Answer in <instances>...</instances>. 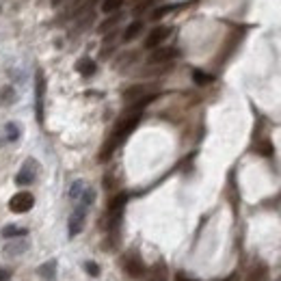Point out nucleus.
<instances>
[{
    "mask_svg": "<svg viewBox=\"0 0 281 281\" xmlns=\"http://www.w3.org/2000/svg\"><path fill=\"white\" fill-rule=\"evenodd\" d=\"M35 205V197L31 193H26V190H22V193H16L11 197V201H9V210L16 214H22V212H28Z\"/></svg>",
    "mask_w": 281,
    "mask_h": 281,
    "instance_id": "f257e3e1",
    "label": "nucleus"
},
{
    "mask_svg": "<svg viewBox=\"0 0 281 281\" xmlns=\"http://www.w3.org/2000/svg\"><path fill=\"white\" fill-rule=\"evenodd\" d=\"M35 178H37V162L33 158H28L26 162L22 164V171L16 175V182L20 186H26V184H33Z\"/></svg>",
    "mask_w": 281,
    "mask_h": 281,
    "instance_id": "f03ea898",
    "label": "nucleus"
},
{
    "mask_svg": "<svg viewBox=\"0 0 281 281\" xmlns=\"http://www.w3.org/2000/svg\"><path fill=\"white\" fill-rule=\"evenodd\" d=\"M43 91H46V78H43V72L39 69L37 78H35V102H37V121H43Z\"/></svg>",
    "mask_w": 281,
    "mask_h": 281,
    "instance_id": "7ed1b4c3",
    "label": "nucleus"
},
{
    "mask_svg": "<svg viewBox=\"0 0 281 281\" xmlns=\"http://www.w3.org/2000/svg\"><path fill=\"white\" fill-rule=\"evenodd\" d=\"M87 210L89 208H84V205H80L78 203V208L74 210V214L69 217V236H76L82 232V227H84V217H87Z\"/></svg>",
    "mask_w": 281,
    "mask_h": 281,
    "instance_id": "20e7f679",
    "label": "nucleus"
},
{
    "mask_svg": "<svg viewBox=\"0 0 281 281\" xmlns=\"http://www.w3.org/2000/svg\"><path fill=\"white\" fill-rule=\"evenodd\" d=\"M169 35H171V28H169V26H156L152 33L147 35V39H145V48H149V50L158 48L160 43L169 37Z\"/></svg>",
    "mask_w": 281,
    "mask_h": 281,
    "instance_id": "39448f33",
    "label": "nucleus"
},
{
    "mask_svg": "<svg viewBox=\"0 0 281 281\" xmlns=\"http://www.w3.org/2000/svg\"><path fill=\"white\" fill-rule=\"evenodd\" d=\"M123 268H125V273H128L130 277H134V279H140L145 275V264L140 262L139 255H128L125 262H123Z\"/></svg>",
    "mask_w": 281,
    "mask_h": 281,
    "instance_id": "423d86ee",
    "label": "nucleus"
},
{
    "mask_svg": "<svg viewBox=\"0 0 281 281\" xmlns=\"http://www.w3.org/2000/svg\"><path fill=\"white\" fill-rule=\"evenodd\" d=\"M178 57L175 48H154V52L149 54V65H160V63H169L171 59Z\"/></svg>",
    "mask_w": 281,
    "mask_h": 281,
    "instance_id": "0eeeda50",
    "label": "nucleus"
},
{
    "mask_svg": "<svg viewBox=\"0 0 281 281\" xmlns=\"http://www.w3.org/2000/svg\"><path fill=\"white\" fill-rule=\"evenodd\" d=\"M28 247H31V244H28V240L24 238V236H22V238H9V242L2 247V253L16 258V255H22Z\"/></svg>",
    "mask_w": 281,
    "mask_h": 281,
    "instance_id": "6e6552de",
    "label": "nucleus"
},
{
    "mask_svg": "<svg viewBox=\"0 0 281 281\" xmlns=\"http://www.w3.org/2000/svg\"><path fill=\"white\" fill-rule=\"evenodd\" d=\"M39 277L43 281H54L57 279V260H50V262L39 266Z\"/></svg>",
    "mask_w": 281,
    "mask_h": 281,
    "instance_id": "1a4fd4ad",
    "label": "nucleus"
},
{
    "mask_svg": "<svg viewBox=\"0 0 281 281\" xmlns=\"http://www.w3.org/2000/svg\"><path fill=\"white\" fill-rule=\"evenodd\" d=\"M16 100H18V93L13 87L7 84V87L0 89V106H11V104H16Z\"/></svg>",
    "mask_w": 281,
    "mask_h": 281,
    "instance_id": "9d476101",
    "label": "nucleus"
},
{
    "mask_svg": "<svg viewBox=\"0 0 281 281\" xmlns=\"http://www.w3.org/2000/svg\"><path fill=\"white\" fill-rule=\"evenodd\" d=\"M147 281H167V266H164L162 262L152 266L149 273H147Z\"/></svg>",
    "mask_w": 281,
    "mask_h": 281,
    "instance_id": "9b49d317",
    "label": "nucleus"
},
{
    "mask_svg": "<svg viewBox=\"0 0 281 281\" xmlns=\"http://www.w3.org/2000/svg\"><path fill=\"white\" fill-rule=\"evenodd\" d=\"M76 69L82 76H93L95 69H98V65H95V61H91V59H80V61L76 63Z\"/></svg>",
    "mask_w": 281,
    "mask_h": 281,
    "instance_id": "f8f14e48",
    "label": "nucleus"
},
{
    "mask_svg": "<svg viewBox=\"0 0 281 281\" xmlns=\"http://www.w3.org/2000/svg\"><path fill=\"white\" fill-rule=\"evenodd\" d=\"M2 238H22V236H26V227H18V225H4L2 227Z\"/></svg>",
    "mask_w": 281,
    "mask_h": 281,
    "instance_id": "ddd939ff",
    "label": "nucleus"
},
{
    "mask_svg": "<svg viewBox=\"0 0 281 281\" xmlns=\"http://www.w3.org/2000/svg\"><path fill=\"white\" fill-rule=\"evenodd\" d=\"M143 93H147V87H145V84H137V87H130L128 91L123 93V98H125V102H134V100L145 98Z\"/></svg>",
    "mask_w": 281,
    "mask_h": 281,
    "instance_id": "4468645a",
    "label": "nucleus"
},
{
    "mask_svg": "<svg viewBox=\"0 0 281 281\" xmlns=\"http://www.w3.org/2000/svg\"><path fill=\"white\" fill-rule=\"evenodd\" d=\"M140 31H143V22L140 20H137V22H132L128 28L123 31V41H132V39H137Z\"/></svg>",
    "mask_w": 281,
    "mask_h": 281,
    "instance_id": "2eb2a0df",
    "label": "nucleus"
},
{
    "mask_svg": "<svg viewBox=\"0 0 281 281\" xmlns=\"http://www.w3.org/2000/svg\"><path fill=\"white\" fill-rule=\"evenodd\" d=\"M84 188H87V184L84 182H74L72 184V188H69V199H74V201H78L80 197H82V193H84Z\"/></svg>",
    "mask_w": 281,
    "mask_h": 281,
    "instance_id": "dca6fc26",
    "label": "nucleus"
},
{
    "mask_svg": "<svg viewBox=\"0 0 281 281\" xmlns=\"http://www.w3.org/2000/svg\"><path fill=\"white\" fill-rule=\"evenodd\" d=\"M128 201V195L121 193V195H117L115 199H110V205H108V210L110 212H121V208H123V203Z\"/></svg>",
    "mask_w": 281,
    "mask_h": 281,
    "instance_id": "f3484780",
    "label": "nucleus"
},
{
    "mask_svg": "<svg viewBox=\"0 0 281 281\" xmlns=\"http://www.w3.org/2000/svg\"><path fill=\"white\" fill-rule=\"evenodd\" d=\"M123 0H104L102 2V11L104 13H117L119 9H121Z\"/></svg>",
    "mask_w": 281,
    "mask_h": 281,
    "instance_id": "a211bd4d",
    "label": "nucleus"
},
{
    "mask_svg": "<svg viewBox=\"0 0 281 281\" xmlns=\"http://www.w3.org/2000/svg\"><path fill=\"white\" fill-rule=\"evenodd\" d=\"M4 132H7V140H18L20 139V125L18 123H7L4 125Z\"/></svg>",
    "mask_w": 281,
    "mask_h": 281,
    "instance_id": "6ab92c4d",
    "label": "nucleus"
},
{
    "mask_svg": "<svg viewBox=\"0 0 281 281\" xmlns=\"http://www.w3.org/2000/svg\"><path fill=\"white\" fill-rule=\"evenodd\" d=\"M264 279H266V266H255L247 281H264Z\"/></svg>",
    "mask_w": 281,
    "mask_h": 281,
    "instance_id": "aec40b11",
    "label": "nucleus"
},
{
    "mask_svg": "<svg viewBox=\"0 0 281 281\" xmlns=\"http://www.w3.org/2000/svg\"><path fill=\"white\" fill-rule=\"evenodd\" d=\"M193 80H195V82H197V84H210L214 78L210 76V74H205V72H199V69H195V72H193Z\"/></svg>",
    "mask_w": 281,
    "mask_h": 281,
    "instance_id": "412c9836",
    "label": "nucleus"
},
{
    "mask_svg": "<svg viewBox=\"0 0 281 281\" xmlns=\"http://www.w3.org/2000/svg\"><path fill=\"white\" fill-rule=\"evenodd\" d=\"M119 20H121V13H115V16H113V18H108L106 22H102V26H100L98 31H100V33H106V31H110V28H113L115 24L119 22Z\"/></svg>",
    "mask_w": 281,
    "mask_h": 281,
    "instance_id": "4be33fe9",
    "label": "nucleus"
},
{
    "mask_svg": "<svg viewBox=\"0 0 281 281\" xmlns=\"http://www.w3.org/2000/svg\"><path fill=\"white\" fill-rule=\"evenodd\" d=\"M173 9H175L173 4H164V7H160V9H156V11L152 13V18H154V20H160L162 16H167V13H171Z\"/></svg>",
    "mask_w": 281,
    "mask_h": 281,
    "instance_id": "5701e85b",
    "label": "nucleus"
},
{
    "mask_svg": "<svg viewBox=\"0 0 281 281\" xmlns=\"http://www.w3.org/2000/svg\"><path fill=\"white\" fill-rule=\"evenodd\" d=\"M84 270H87L91 277H98V275H100V266L95 262H84Z\"/></svg>",
    "mask_w": 281,
    "mask_h": 281,
    "instance_id": "b1692460",
    "label": "nucleus"
},
{
    "mask_svg": "<svg viewBox=\"0 0 281 281\" xmlns=\"http://www.w3.org/2000/svg\"><path fill=\"white\" fill-rule=\"evenodd\" d=\"M260 154H262V156H270V154H273V145L262 143V145H260Z\"/></svg>",
    "mask_w": 281,
    "mask_h": 281,
    "instance_id": "393cba45",
    "label": "nucleus"
},
{
    "mask_svg": "<svg viewBox=\"0 0 281 281\" xmlns=\"http://www.w3.org/2000/svg\"><path fill=\"white\" fill-rule=\"evenodd\" d=\"M149 2H152V0H145V2H140V4H139V7H137V9H134V13H143V11H145V9H147V7H149Z\"/></svg>",
    "mask_w": 281,
    "mask_h": 281,
    "instance_id": "a878e982",
    "label": "nucleus"
},
{
    "mask_svg": "<svg viewBox=\"0 0 281 281\" xmlns=\"http://www.w3.org/2000/svg\"><path fill=\"white\" fill-rule=\"evenodd\" d=\"M9 279H11V273L4 270V268H0V281H9Z\"/></svg>",
    "mask_w": 281,
    "mask_h": 281,
    "instance_id": "bb28decb",
    "label": "nucleus"
},
{
    "mask_svg": "<svg viewBox=\"0 0 281 281\" xmlns=\"http://www.w3.org/2000/svg\"><path fill=\"white\" fill-rule=\"evenodd\" d=\"M175 281H195V279H188L184 273H178V275H175Z\"/></svg>",
    "mask_w": 281,
    "mask_h": 281,
    "instance_id": "cd10ccee",
    "label": "nucleus"
},
{
    "mask_svg": "<svg viewBox=\"0 0 281 281\" xmlns=\"http://www.w3.org/2000/svg\"><path fill=\"white\" fill-rule=\"evenodd\" d=\"M52 4H54V7H59V4H61V0H52Z\"/></svg>",
    "mask_w": 281,
    "mask_h": 281,
    "instance_id": "c85d7f7f",
    "label": "nucleus"
},
{
    "mask_svg": "<svg viewBox=\"0 0 281 281\" xmlns=\"http://www.w3.org/2000/svg\"><path fill=\"white\" fill-rule=\"evenodd\" d=\"M223 281H229V279H223Z\"/></svg>",
    "mask_w": 281,
    "mask_h": 281,
    "instance_id": "c756f323",
    "label": "nucleus"
}]
</instances>
